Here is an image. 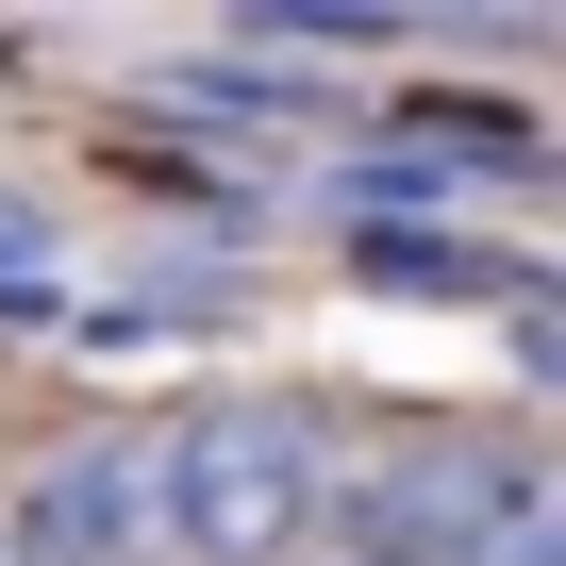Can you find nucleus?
<instances>
[{"mask_svg": "<svg viewBox=\"0 0 566 566\" xmlns=\"http://www.w3.org/2000/svg\"><path fill=\"white\" fill-rule=\"evenodd\" d=\"M334 500H350V467L301 400H200L167 433V549L184 566H283L334 533Z\"/></svg>", "mask_w": 566, "mask_h": 566, "instance_id": "nucleus-1", "label": "nucleus"}, {"mask_svg": "<svg viewBox=\"0 0 566 566\" xmlns=\"http://www.w3.org/2000/svg\"><path fill=\"white\" fill-rule=\"evenodd\" d=\"M167 549V433H67L0 500V566H150Z\"/></svg>", "mask_w": 566, "mask_h": 566, "instance_id": "nucleus-2", "label": "nucleus"}, {"mask_svg": "<svg viewBox=\"0 0 566 566\" xmlns=\"http://www.w3.org/2000/svg\"><path fill=\"white\" fill-rule=\"evenodd\" d=\"M350 266L384 283V301H500V283H516L483 233H417V217H367V233H350Z\"/></svg>", "mask_w": 566, "mask_h": 566, "instance_id": "nucleus-3", "label": "nucleus"}, {"mask_svg": "<svg viewBox=\"0 0 566 566\" xmlns=\"http://www.w3.org/2000/svg\"><path fill=\"white\" fill-rule=\"evenodd\" d=\"M0 250H18V233H0Z\"/></svg>", "mask_w": 566, "mask_h": 566, "instance_id": "nucleus-4", "label": "nucleus"}]
</instances>
